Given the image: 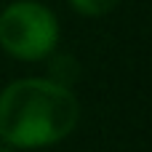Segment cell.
Wrapping results in <instances>:
<instances>
[{
	"label": "cell",
	"instance_id": "obj_1",
	"mask_svg": "<svg viewBox=\"0 0 152 152\" xmlns=\"http://www.w3.org/2000/svg\"><path fill=\"white\" fill-rule=\"evenodd\" d=\"M80 123V99L72 86L48 75L16 77L0 88V144L45 150L64 142Z\"/></svg>",
	"mask_w": 152,
	"mask_h": 152
},
{
	"label": "cell",
	"instance_id": "obj_2",
	"mask_svg": "<svg viewBox=\"0 0 152 152\" xmlns=\"http://www.w3.org/2000/svg\"><path fill=\"white\" fill-rule=\"evenodd\" d=\"M61 24L40 0H13L0 11V48L16 61H45L56 53Z\"/></svg>",
	"mask_w": 152,
	"mask_h": 152
},
{
	"label": "cell",
	"instance_id": "obj_3",
	"mask_svg": "<svg viewBox=\"0 0 152 152\" xmlns=\"http://www.w3.org/2000/svg\"><path fill=\"white\" fill-rule=\"evenodd\" d=\"M120 3L123 0H67V5L86 19H102V16L112 13Z\"/></svg>",
	"mask_w": 152,
	"mask_h": 152
},
{
	"label": "cell",
	"instance_id": "obj_4",
	"mask_svg": "<svg viewBox=\"0 0 152 152\" xmlns=\"http://www.w3.org/2000/svg\"><path fill=\"white\" fill-rule=\"evenodd\" d=\"M0 152H16V150H11V147H5V144H0Z\"/></svg>",
	"mask_w": 152,
	"mask_h": 152
}]
</instances>
